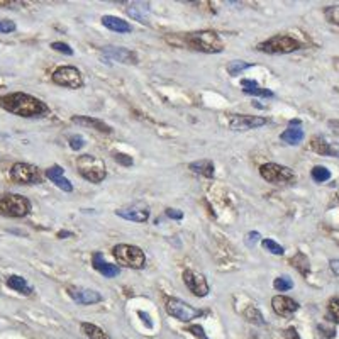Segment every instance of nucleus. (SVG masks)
<instances>
[{"mask_svg":"<svg viewBox=\"0 0 339 339\" xmlns=\"http://www.w3.org/2000/svg\"><path fill=\"white\" fill-rule=\"evenodd\" d=\"M7 287L19 293H24V295H31V293H32V287L26 282V278L17 276V275H12L7 278Z\"/></svg>","mask_w":339,"mask_h":339,"instance_id":"obj_25","label":"nucleus"},{"mask_svg":"<svg viewBox=\"0 0 339 339\" xmlns=\"http://www.w3.org/2000/svg\"><path fill=\"white\" fill-rule=\"evenodd\" d=\"M51 80L60 87L71 88V90L83 87V77H81L80 70L75 66H60L58 70H54Z\"/></svg>","mask_w":339,"mask_h":339,"instance_id":"obj_9","label":"nucleus"},{"mask_svg":"<svg viewBox=\"0 0 339 339\" xmlns=\"http://www.w3.org/2000/svg\"><path fill=\"white\" fill-rule=\"evenodd\" d=\"M259 241H261V234H259L258 231H251V232H248V234H246L244 242H246V246H248V248H253V246H256Z\"/></svg>","mask_w":339,"mask_h":339,"instance_id":"obj_38","label":"nucleus"},{"mask_svg":"<svg viewBox=\"0 0 339 339\" xmlns=\"http://www.w3.org/2000/svg\"><path fill=\"white\" fill-rule=\"evenodd\" d=\"M68 143H70V148L73 149V151H80V149L87 145V143H85V138L81 134H71L70 138H68Z\"/></svg>","mask_w":339,"mask_h":339,"instance_id":"obj_35","label":"nucleus"},{"mask_svg":"<svg viewBox=\"0 0 339 339\" xmlns=\"http://www.w3.org/2000/svg\"><path fill=\"white\" fill-rule=\"evenodd\" d=\"M68 236H73V232H71V231H60V232H58V238H61V239L68 238Z\"/></svg>","mask_w":339,"mask_h":339,"instance_id":"obj_47","label":"nucleus"},{"mask_svg":"<svg viewBox=\"0 0 339 339\" xmlns=\"http://www.w3.org/2000/svg\"><path fill=\"white\" fill-rule=\"evenodd\" d=\"M165 307H166V312H168L171 317H175L177 321H180V323H190L192 319H197V317L202 316V310L195 309L190 304L183 302V300H180V299H175V297L166 299Z\"/></svg>","mask_w":339,"mask_h":339,"instance_id":"obj_8","label":"nucleus"},{"mask_svg":"<svg viewBox=\"0 0 339 339\" xmlns=\"http://www.w3.org/2000/svg\"><path fill=\"white\" fill-rule=\"evenodd\" d=\"M329 266H331V272L334 273V275L339 276V258H334L329 261Z\"/></svg>","mask_w":339,"mask_h":339,"instance_id":"obj_44","label":"nucleus"},{"mask_svg":"<svg viewBox=\"0 0 339 339\" xmlns=\"http://www.w3.org/2000/svg\"><path fill=\"white\" fill-rule=\"evenodd\" d=\"M327 310H329L331 319L336 324H339V299H331L329 306H327Z\"/></svg>","mask_w":339,"mask_h":339,"instance_id":"obj_36","label":"nucleus"},{"mask_svg":"<svg viewBox=\"0 0 339 339\" xmlns=\"http://www.w3.org/2000/svg\"><path fill=\"white\" fill-rule=\"evenodd\" d=\"M256 48H258V51H261V53L287 54V53H293V51H299L300 48H302V44H300V41H297L295 37H292V36L276 34V36L259 43Z\"/></svg>","mask_w":339,"mask_h":339,"instance_id":"obj_6","label":"nucleus"},{"mask_svg":"<svg viewBox=\"0 0 339 339\" xmlns=\"http://www.w3.org/2000/svg\"><path fill=\"white\" fill-rule=\"evenodd\" d=\"M244 317L249 321V323H253V324H258V326H263L265 324V321H263V316H261V312H259L256 307H248V309L244 310Z\"/></svg>","mask_w":339,"mask_h":339,"instance_id":"obj_31","label":"nucleus"},{"mask_svg":"<svg viewBox=\"0 0 339 339\" xmlns=\"http://www.w3.org/2000/svg\"><path fill=\"white\" fill-rule=\"evenodd\" d=\"M251 66H253L251 63H246V61H242V60H234L227 65V71L231 77H238V75H241L244 70H249Z\"/></svg>","mask_w":339,"mask_h":339,"instance_id":"obj_28","label":"nucleus"},{"mask_svg":"<svg viewBox=\"0 0 339 339\" xmlns=\"http://www.w3.org/2000/svg\"><path fill=\"white\" fill-rule=\"evenodd\" d=\"M10 178L20 185H37L41 183V173L34 165L29 163H16L10 168Z\"/></svg>","mask_w":339,"mask_h":339,"instance_id":"obj_10","label":"nucleus"},{"mask_svg":"<svg viewBox=\"0 0 339 339\" xmlns=\"http://www.w3.org/2000/svg\"><path fill=\"white\" fill-rule=\"evenodd\" d=\"M324 16H326V19L329 20L331 24H336V26H339V5L326 7Z\"/></svg>","mask_w":339,"mask_h":339,"instance_id":"obj_34","label":"nucleus"},{"mask_svg":"<svg viewBox=\"0 0 339 339\" xmlns=\"http://www.w3.org/2000/svg\"><path fill=\"white\" fill-rule=\"evenodd\" d=\"M241 87H242V92H244V94L253 95V97H263V98L275 97V94H273L272 90L259 87V83L255 80H241Z\"/></svg>","mask_w":339,"mask_h":339,"instance_id":"obj_22","label":"nucleus"},{"mask_svg":"<svg viewBox=\"0 0 339 339\" xmlns=\"http://www.w3.org/2000/svg\"><path fill=\"white\" fill-rule=\"evenodd\" d=\"M310 148H312V151L319 153V155H323V156H334V158H339V146L327 141L324 136H314V138L310 139Z\"/></svg>","mask_w":339,"mask_h":339,"instance_id":"obj_17","label":"nucleus"},{"mask_svg":"<svg viewBox=\"0 0 339 339\" xmlns=\"http://www.w3.org/2000/svg\"><path fill=\"white\" fill-rule=\"evenodd\" d=\"M289 126H302V122H300L299 119H292V121L289 122Z\"/></svg>","mask_w":339,"mask_h":339,"instance_id":"obj_48","label":"nucleus"},{"mask_svg":"<svg viewBox=\"0 0 339 339\" xmlns=\"http://www.w3.org/2000/svg\"><path fill=\"white\" fill-rule=\"evenodd\" d=\"M261 246L275 256H282L285 253V248L282 244H278L276 241H273V239H261Z\"/></svg>","mask_w":339,"mask_h":339,"instance_id":"obj_30","label":"nucleus"},{"mask_svg":"<svg viewBox=\"0 0 339 339\" xmlns=\"http://www.w3.org/2000/svg\"><path fill=\"white\" fill-rule=\"evenodd\" d=\"M77 170L90 183H102L107 177L105 163L94 155H81L77 158Z\"/></svg>","mask_w":339,"mask_h":339,"instance_id":"obj_3","label":"nucleus"},{"mask_svg":"<svg viewBox=\"0 0 339 339\" xmlns=\"http://www.w3.org/2000/svg\"><path fill=\"white\" fill-rule=\"evenodd\" d=\"M51 48H53L54 51H58V53H63V54H66V56H73V49H71V46H70V44H66V43L54 41V43L51 44Z\"/></svg>","mask_w":339,"mask_h":339,"instance_id":"obj_37","label":"nucleus"},{"mask_svg":"<svg viewBox=\"0 0 339 339\" xmlns=\"http://www.w3.org/2000/svg\"><path fill=\"white\" fill-rule=\"evenodd\" d=\"M112 256L117 259V263H121L126 268L141 270L146 266L145 251L134 244H126V242L115 244L114 248H112Z\"/></svg>","mask_w":339,"mask_h":339,"instance_id":"obj_4","label":"nucleus"},{"mask_svg":"<svg viewBox=\"0 0 339 339\" xmlns=\"http://www.w3.org/2000/svg\"><path fill=\"white\" fill-rule=\"evenodd\" d=\"M290 265H292L295 270H299L300 275H304V276L309 275L310 263H309V258H307L304 253H297L295 256H292V258H290Z\"/></svg>","mask_w":339,"mask_h":339,"instance_id":"obj_26","label":"nucleus"},{"mask_svg":"<svg viewBox=\"0 0 339 339\" xmlns=\"http://www.w3.org/2000/svg\"><path fill=\"white\" fill-rule=\"evenodd\" d=\"M31 200L19 194H2L0 195V215L3 217L20 219L31 212Z\"/></svg>","mask_w":339,"mask_h":339,"instance_id":"obj_5","label":"nucleus"},{"mask_svg":"<svg viewBox=\"0 0 339 339\" xmlns=\"http://www.w3.org/2000/svg\"><path fill=\"white\" fill-rule=\"evenodd\" d=\"M304 138H306V132H304V129L300 126H289L280 134V139L290 146H299L304 141Z\"/></svg>","mask_w":339,"mask_h":339,"instance_id":"obj_23","label":"nucleus"},{"mask_svg":"<svg viewBox=\"0 0 339 339\" xmlns=\"http://www.w3.org/2000/svg\"><path fill=\"white\" fill-rule=\"evenodd\" d=\"M183 43L188 48L202 53H221L224 44L221 37L214 31H200V32H188L183 36Z\"/></svg>","mask_w":339,"mask_h":339,"instance_id":"obj_2","label":"nucleus"},{"mask_svg":"<svg viewBox=\"0 0 339 339\" xmlns=\"http://www.w3.org/2000/svg\"><path fill=\"white\" fill-rule=\"evenodd\" d=\"M92 263H94V268L97 270V272H100L105 278H114V276H117L119 272H121L117 265H112V263L105 261L102 253H95V255L92 256Z\"/></svg>","mask_w":339,"mask_h":339,"instance_id":"obj_19","label":"nucleus"},{"mask_svg":"<svg viewBox=\"0 0 339 339\" xmlns=\"http://www.w3.org/2000/svg\"><path fill=\"white\" fill-rule=\"evenodd\" d=\"M272 307L275 310L276 316L282 317H290L299 310V304L295 302L293 299L287 295H275L272 299Z\"/></svg>","mask_w":339,"mask_h":339,"instance_id":"obj_14","label":"nucleus"},{"mask_svg":"<svg viewBox=\"0 0 339 339\" xmlns=\"http://www.w3.org/2000/svg\"><path fill=\"white\" fill-rule=\"evenodd\" d=\"M338 68H339V60H338Z\"/></svg>","mask_w":339,"mask_h":339,"instance_id":"obj_49","label":"nucleus"},{"mask_svg":"<svg viewBox=\"0 0 339 339\" xmlns=\"http://www.w3.org/2000/svg\"><path fill=\"white\" fill-rule=\"evenodd\" d=\"M166 215L170 219H175V221H181L183 219V212L178 210V209H166Z\"/></svg>","mask_w":339,"mask_h":339,"instance_id":"obj_43","label":"nucleus"},{"mask_svg":"<svg viewBox=\"0 0 339 339\" xmlns=\"http://www.w3.org/2000/svg\"><path fill=\"white\" fill-rule=\"evenodd\" d=\"M80 327H81L83 334H85V336H87L88 339H111V338H109L107 333H104V329H100V327L95 326V324L81 323Z\"/></svg>","mask_w":339,"mask_h":339,"instance_id":"obj_27","label":"nucleus"},{"mask_svg":"<svg viewBox=\"0 0 339 339\" xmlns=\"http://www.w3.org/2000/svg\"><path fill=\"white\" fill-rule=\"evenodd\" d=\"M0 107L19 117H41L49 112V107L41 98L22 92H14L0 97Z\"/></svg>","mask_w":339,"mask_h":339,"instance_id":"obj_1","label":"nucleus"},{"mask_svg":"<svg viewBox=\"0 0 339 339\" xmlns=\"http://www.w3.org/2000/svg\"><path fill=\"white\" fill-rule=\"evenodd\" d=\"M268 124V119L265 117H258V115H246V114H239V115H231L229 117V128L232 131H251V129H258L263 128V126Z\"/></svg>","mask_w":339,"mask_h":339,"instance_id":"obj_11","label":"nucleus"},{"mask_svg":"<svg viewBox=\"0 0 339 339\" xmlns=\"http://www.w3.org/2000/svg\"><path fill=\"white\" fill-rule=\"evenodd\" d=\"M149 12V9H148V5H145V7H136V5H131L128 9V14L131 17H134L136 20H139V22H143L145 24L146 22V14Z\"/></svg>","mask_w":339,"mask_h":339,"instance_id":"obj_32","label":"nucleus"},{"mask_svg":"<svg viewBox=\"0 0 339 339\" xmlns=\"http://www.w3.org/2000/svg\"><path fill=\"white\" fill-rule=\"evenodd\" d=\"M183 283L187 289L194 293L195 297H207L209 295V283L202 273H197L194 270H185L183 272Z\"/></svg>","mask_w":339,"mask_h":339,"instance_id":"obj_12","label":"nucleus"},{"mask_svg":"<svg viewBox=\"0 0 339 339\" xmlns=\"http://www.w3.org/2000/svg\"><path fill=\"white\" fill-rule=\"evenodd\" d=\"M259 175H261L263 180L275 185L293 183L297 180L293 170H290L289 166L278 165V163H265V165H261L259 166Z\"/></svg>","mask_w":339,"mask_h":339,"instance_id":"obj_7","label":"nucleus"},{"mask_svg":"<svg viewBox=\"0 0 339 339\" xmlns=\"http://www.w3.org/2000/svg\"><path fill=\"white\" fill-rule=\"evenodd\" d=\"M188 333H192L195 338H198V339H209L207 336H205V333H204V327L197 326V324H194V326L188 327Z\"/></svg>","mask_w":339,"mask_h":339,"instance_id":"obj_41","label":"nucleus"},{"mask_svg":"<svg viewBox=\"0 0 339 339\" xmlns=\"http://www.w3.org/2000/svg\"><path fill=\"white\" fill-rule=\"evenodd\" d=\"M188 168L194 171V173H198V175H202V177H205V178H212V177H214L215 166H214V163H212L210 160H200V161L190 163V165H188Z\"/></svg>","mask_w":339,"mask_h":339,"instance_id":"obj_24","label":"nucleus"},{"mask_svg":"<svg viewBox=\"0 0 339 339\" xmlns=\"http://www.w3.org/2000/svg\"><path fill=\"white\" fill-rule=\"evenodd\" d=\"M102 24H104L107 29L114 31V32H117V34H128L132 31V26L128 20L121 19V17H115V16H104L102 17Z\"/></svg>","mask_w":339,"mask_h":339,"instance_id":"obj_21","label":"nucleus"},{"mask_svg":"<svg viewBox=\"0 0 339 339\" xmlns=\"http://www.w3.org/2000/svg\"><path fill=\"white\" fill-rule=\"evenodd\" d=\"M114 160L124 166H132V163H134V160L129 155H124V153H114Z\"/></svg>","mask_w":339,"mask_h":339,"instance_id":"obj_39","label":"nucleus"},{"mask_svg":"<svg viewBox=\"0 0 339 339\" xmlns=\"http://www.w3.org/2000/svg\"><path fill=\"white\" fill-rule=\"evenodd\" d=\"M310 177L317 183H324V181L331 180V171L326 166H314L312 171H310Z\"/></svg>","mask_w":339,"mask_h":339,"instance_id":"obj_29","label":"nucleus"},{"mask_svg":"<svg viewBox=\"0 0 339 339\" xmlns=\"http://www.w3.org/2000/svg\"><path fill=\"white\" fill-rule=\"evenodd\" d=\"M71 122L78 126H85V128H92L98 132H105V134H112V128L109 124H105L104 121H98V119L88 117V115H75L71 117Z\"/></svg>","mask_w":339,"mask_h":339,"instance_id":"obj_20","label":"nucleus"},{"mask_svg":"<svg viewBox=\"0 0 339 339\" xmlns=\"http://www.w3.org/2000/svg\"><path fill=\"white\" fill-rule=\"evenodd\" d=\"M319 331H321V336L326 338V339H331L336 336V331L334 327H324V326H319Z\"/></svg>","mask_w":339,"mask_h":339,"instance_id":"obj_42","label":"nucleus"},{"mask_svg":"<svg viewBox=\"0 0 339 339\" xmlns=\"http://www.w3.org/2000/svg\"><path fill=\"white\" fill-rule=\"evenodd\" d=\"M16 31V24L12 20H0V32L3 34H9V32H14Z\"/></svg>","mask_w":339,"mask_h":339,"instance_id":"obj_40","label":"nucleus"},{"mask_svg":"<svg viewBox=\"0 0 339 339\" xmlns=\"http://www.w3.org/2000/svg\"><path fill=\"white\" fill-rule=\"evenodd\" d=\"M273 287H275V290H278V292H287V290H292L293 289V282L290 276L283 275V276H278V278H275V282H273Z\"/></svg>","mask_w":339,"mask_h":339,"instance_id":"obj_33","label":"nucleus"},{"mask_svg":"<svg viewBox=\"0 0 339 339\" xmlns=\"http://www.w3.org/2000/svg\"><path fill=\"white\" fill-rule=\"evenodd\" d=\"M285 338L287 339H300L299 333L295 331V327H289V329L285 331Z\"/></svg>","mask_w":339,"mask_h":339,"instance_id":"obj_45","label":"nucleus"},{"mask_svg":"<svg viewBox=\"0 0 339 339\" xmlns=\"http://www.w3.org/2000/svg\"><path fill=\"white\" fill-rule=\"evenodd\" d=\"M104 53L109 60L119 61V63H126V65H136L138 63V56L136 53H132L128 48H121V46H107L104 48Z\"/></svg>","mask_w":339,"mask_h":339,"instance_id":"obj_15","label":"nucleus"},{"mask_svg":"<svg viewBox=\"0 0 339 339\" xmlns=\"http://www.w3.org/2000/svg\"><path fill=\"white\" fill-rule=\"evenodd\" d=\"M66 292L71 299L77 304H81V306H92V304H98L102 302L104 297L97 292V290L92 289H85V287H77V285H68Z\"/></svg>","mask_w":339,"mask_h":339,"instance_id":"obj_13","label":"nucleus"},{"mask_svg":"<svg viewBox=\"0 0 339 339\" xmlns=\"http://www.w3.org/2000/svg\"><path fill=\"white\" fill-rule=\"evenodd\" d=\"M138 314H139V317H141V319H143V323H146V326H148L149 329H151V327H153V323H151V321H149V316H148V314L143 312V310H139Z\"/></svg>","mask_w":339,"mask_h":339,"instance_id":"obj_46","label":"nucleus"},{"mask_svg":"<svg viewBox=\"0 0 339 339\" xmlns=\"http://www.w3.org/2000/svg\"><path fill=\"white\" fill-rule=\"evenodd\" d=\"M119 217L132 222H146L149 219V209L143 205H131V207H122L115 210Z\"/></svg>","mask_w":339,"mask_h":339,"instance_id":"obj_16","label":"nucleus"},{"mask_svg":"<svg viewBox=\"0 0 339 339\" xmlns=\"http://www.w3.org/2000/svg\"><path fill=\"white\" fill-rule=\"evenodd\" d=\"M65 170L61 168L60 165H53L49 166V168L46 170V177L49 178L51 181H53L54 185H56L60 190L63 192H73V185H71V181L68 180V178H65Z\"/></svg>","mask_w":339,"mask_h":339,"instance_id":"obj_18","label":"nucleus"}]
</instances>
